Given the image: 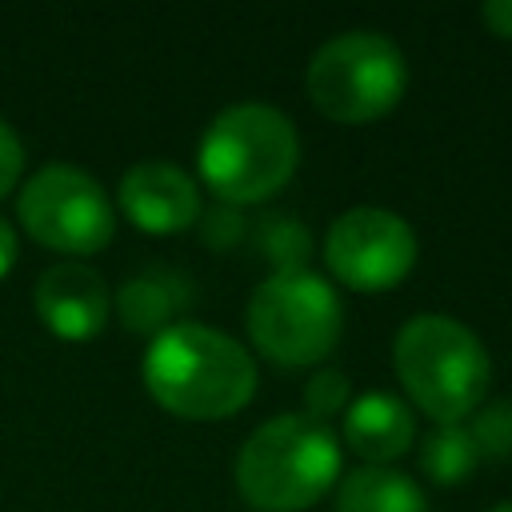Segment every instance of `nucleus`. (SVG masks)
Masks as SVG:
<instances>
[{"label": "nucleus", "mask_w": 512, "mask_h": 512, "mask_svg": "<svg viewBox=\"0 0 512 512\" xmlns=\"http://www.w3.org/2000/svg\"><path fill=\"white\" fill-rule=\"evenodd\" d=\"M140 376L148 396L180 420H228L256 392V364L240 340L188 320L152 336Z\"/></svg>", "instance_id": "obj_1"}, {"label": "nucleus", "mask_w": 512, "mask_h": 512, "mask_svg": "<svg viewBox=\"0 0 512 512\" xmlns=\"http://www.w3.org/2000/svg\"><path fill=\"white\" fill-rule=\"evenodd\" d=\"M300 164V136L272 104H228L196 144V168L224 204H260L276 196Z\"/></svg>", "instance_id": "obj_2"}, {"label": "nucleus", "mask_w": 512, "mask_h": 512, "mask_svg": "<svg viewBox=\"0 0 512 512\" xmlns=\"http://www.w3.org/2000/svg\"><path fill=\"white\" fill-rule=\"evenodd\" d=\"M392 368L408 400L436 424H460L472 416L492 384V360L480 336L444 312H420L396 332Z\"/></svg>", "instance_id": "obj_3"}, {"label": "nucleus", "mask_w": 512, "mask_h": 512, "mask_svg": "<svg viewBox=\"0 0 512 512\" xmlns=\"http://www.w3.org/2000/svg\"><path fill=\"white\" fill-rule=\"evenodd\" d=\"M236 492L256 512H304L340 476V444L324 420L284 412L264 420L236 456Z\"/></svg>", "instance_id": "obj_4"}, {"label": "nucleus", "mask_w": 512, "mask_h": 512, "mask_svg": "<svg viewBox=\"0 0 512 512\" xmlns=\"http://www.w3.org/2000/svg\"><path fill=\"white\" fill-rule=\"evenodd\" d=\"M308 100L336 124H368L388 116L404 88H408V64L404 52L384 36L368 28L340 32L324 40L304 72Z\"/></svg>", "instance_id": "obj_5"}, {"label": "nucleus", "mask_w": 512, "mask_h": 512, "mask_svg": "<svg viewBox=\"0 0 512 512\" xmlns=\"http://www.w3.org/2000/svg\"><path fill=\"white\" fill-rule=\"evenodd\" d=\"M248 336L284 368L320 364L340 340V300L308 268L272 272L248 300Z\"/></svg>", "instance_id": "obj_6"}, {"label": "nucleus", "mask_w": 512, "mask_h": 512, "mask_svg": "<svg viewBox=\"0 0 512 512\" xmlns=\"http://www.w3.org/2000/svg\"><path fill=\"white\" fill-rule=\"evenodd\" d=\"M16 216L36 244L64 256L100 252L116 232L104 184L72 164H44L32 172L16 196Z\"/></svg>", "instance_id": "obj_7"}, {"label": "nucleus", "mask_w": 512, "mask_h": 512, "mask_svg": "<svg viewBox=\"0 0 512 512\" xmlns=\"http://www.w3.org/2000/svg\"><path fill=\"white\" fill-rule=\"evenodd\" d=\"M328 272L356 292H388L416 264V232L388 208H348L324 232Z\"/></svg>", "instance_id": "obj_8"}, {"label": "nucleus", "mask_w": 512, "mask_h": 512, "mask_svg": "<svg viewBox=\"0 0 512 512\" xmlns=\"http://www.w3.org/2000/svg\"><path fill=\"white\" fill-rule=\"evenodd\" d=\"M120 212L148 236H176L200 220L196 180L168 160H140L120 176Z\"/></svg>", "instance_id": "obj_9"}, {"label": "nucleus", "mask_w": 512, "mask_h": 512, "mask_svg": "<svg viewBox=\"0 0 512 512\" xmlns=\"http://www.w3.org/2000/svg\"><path fill=\"white\" fill-rule=\"evenodd\" d=\"M36 316L60 340H92L112 312L104 276L84 260H56L36 276Z\"/></svg>", "instance_id": "obj_10"}, {"label": "nucleus", "mask_w": 512, "mask_h": 512, "mask_svg": "<svg viewBox=\"0 0 512 512\" xmlns=\"http://www.w3.org/2000/svg\"><path fill=\"white\" fill-rule=\"evenodd\" d=\"M412 440H416V420L400 396L368 392L344 408V444L368 464L388 468L396 456L412 448Z\"/></svg>", "instance_id": "obj_11"}, {"label": "nucleus", "mask_w": 512, "mask_h": 512, "mask_svg": "<svg viewBox=\"0 0 512 512\" xmlns=\"http://www.w3.org/2000/svg\"><path fill=\"white\" fill-rule=\"evenodd\" d=\"M336 512H428V500L412 476L384 464H364L340 480Z\"/></svg>", "instance_id": "obj_12"}, {"label": "nucleus", "mask_w": 512, "mask_h": 512, "mask_svg": "<svg viewBox=\"0 0 512 512\" xmlns=\"http://www.w3.org/2000/svg\"><path fill=\"white\" fill-rule=\"evenodd\" d=\"M480 448L468 432V424H436L420 444V472L432 484H460L476 472Z\"/></svg>", "instance_id": "obj_13"}, {"label": "nucleus", "mask_w": 512, "mask_h": 512, "mask_svg": "<svg viewBox=\"0 0 512 512\" xmlns=\"http://www.w3.org/2000/svg\"><path fill=\"white\" fill-rule=\"evenodd\" d=\"M172 308H180V296H176V284L168 276H160V272L132 276L116 296V312L132 332H164V328H172L176 324V320H168Z\"/></svg>", "instance_id": "obj_14"}, {"label": "nucleus", "mask_w": 512, "mask_h": 512, "mask_svg": "<svg viewBox=\"0 0 512 512\" xmlns=\"http://www.w3.org/2000/svg\"><path fill=\"white\" fill-rule=\"evenodd\" d=\"M480 456H512V400L488 404L472 424H468Z\"/></svg>", "instance_id": "obj_15"}, {"label": "nucleus", "mask_w": 512, "mask_h": 512, "mask_svg": "<svg viewBox=\"0 0 512 512\" xmlns=\"http://www.w3.org/2000/svg\"><path fill=\"white\" fill-rule=\"evenodd\" d=\"M304 404H308V416H312V420H328V416L344 412V408H348V376L336 372V368L316 372V376L304 384Z\"/></svg>", "instance_id": "obj_16"}, {"label": "nucleus", "mask_w": 512, "mask_h": 512, "mask_svg": "<svg viewBox=\"0 0 512 512\" xmlns=\"http://www.w3.org/2000/svg\"><path fill=\"white\" fill-rule=\"evenodd\" d=\"M264 248L280 260V272H292V268H300V256H308V232L296 228L292 220H268Z\"/></svg>", "instance_id": "obj_17"}, {"label": "nucleus", "mask_w": 512, "mask_h": 512, "mask_svg": "<svg viewBox=\"0 0 512 512\" xmlns=\"http://www.w3.org/2000/svg\"><path fill=\"white\" fill-rule=\"evenodd\" d=\"M20 172H24V144H20L16 128L8 120H0V200L16 188Z\"/></svg>", "instance_id": "obj_18"}, {"label": "nucleus", "mask_w": 512, "mask_h": 512, "mask_svg": "<svg viewBox=\"0 0 512 512\" xmlns=\"http://www.w3.org/2000/svg\"><path fill=\"white\" fill-rule=\"evenodd\" d=\"M480 16H484V24H488L496 36L512 40V0H488V4L480 8Z\"/></svg>", "instance_id": "obj_19"}, {"label": "nucleus", "mask_w": 512, "mask_h": 512, "mask_svg": "<svg viewBox=\"0 0 512 512\" xmlns=\"http://www.w3.org/2000/svg\"><path fill=\"white\" fill-rule=\"evenodd\" d=\"M12 264H16V228L0 216V280L12 272Z\"/></svg>", "instance_id": "obj_20"}, {"label": "nucleus", "mask_w": 512, "mask_h": 512, "mask_svg": "<svg viewBox=\"0 0 512 512\" xmlns=\"http://www.w3.org/2000/svg\"><path fill=\"white\" fill-rule=\"evenodd\" d=\"M488 512H512V500H504V504H496V508H488Z\"/></svg>", "instance_id": "obj_21"}]
</instances>
